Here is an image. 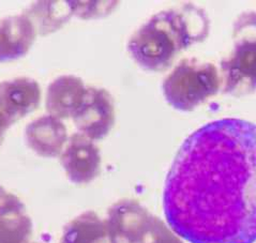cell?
Listing matches in <instances>:
<instances>
[{
  "instance_id": "7a4b0ae2",
  "label": "cell",
  "mask_w": 256,
  "mask_h": 243,
  "mask_svg": "<svg viewBox=\"0 0 256 243\" xmlns=\"http://www.w3.org/2000/svg\"><path fill=\"white\" fill-rule=\"evenodd\" d=\"M208 32L206 13L184 4L154 15L134 32L128 50L142 69L159 72L168 68L180 52L204 41Z\"/></svg>"
},
{
  "instance_id": "9c48e42d",
  "label": "cell",
  "mask_w": 256,
  "mask_h": 243,
  "mask_svg": "<svg viewBox=\"0 0 256 243\" xmlns=\"http://www.w3.org/2000/svg\"><path fill=\"white\" fill-rule=\"evenodd\" d=\"M87 88L82 80L74 75L55 78L48 88L45 102L50 115L59 119L73 118L84 102Z\"/></svg>"
},
{
  "instance_id": "e0dca14e",
  "label": "cell",
  "mask_w": 256,
  "mask_h": 243,
  "mask_svg": "<svg viewBox=\"0 0 256 243\" xmlns=\"http://www.w3.org/2000/svg\"><path fill=\"white\" fill-rule=\"evenodd\" d=\"M6 194H4V190L2 188V186H0V200H2V197L4 196Z\"/></svg>"
},
{
  "instance_id": "8992f818",
  "label": "cell",
  "mask_w": 256,
  "mask_h": 243,
  "mask_svg": "<svg viewBox=\"0 0 256 243\" xmlns=\"http://www.w3.org/2000/svg\"><path fill=\"white\" fill-rule=\"evenodd\" d=\"M68 178L74 184H87L101 172V154L94 140L80 133L72 135L62 156Z\"/></svg>"
},
{
  "instance_id": "5b68a950",
  "label": "cell",
  "mask_w": 256,
  "mask_h": 243,
  "mask_svg": "<svg viewBox=\"0 0 256 243\" xmlns=\"http://www.w3.org/2000/svg\"><path fill=\"white\" fill-rule=\"evenodd\" d=\"M73 121L80 134L92 140L104 138L115 122V105L105 89L88 87L80 110Z\"/></svg>"
},
{
  "instance_id": "5bb4252c",
  "label": "cell",
  "mask_w": 256,
  "mask_h": 243,
  "mask_svg": "<svg viewBox=\"0 0 256 243\" xmlns=\"http://www.w3.org/2000/svg\"><path fill=\"white\" fill-rule=\"evenodd\" d=\"M133 243H184L182 238L162 220L152 214Z\"/></svg>"
},
{
  "instance_id": "8fae6325",
  "label": "cell",
  "mask_w": 256,
  "mask_h": 243,
  "mask_svg": "<svg viewBox=\"0 0 256 243\" xmlns=\"http://www.w3.org/2000/svg\"><path fill=\"white\" fill-rule=\"evenodd\" d=\"M32 222L22 202L11 194L0 200V243H29Z\"/></svg>"
},
{
  "instance_id": "30bf717a",
  "label": "cell",
  "mask_w": 256,
  "mask_h": 243,
  "mask_svg": "<svg viewBox=\"0 0 256 243\" xmlns=\"http://www.w3.org/2000/svg\"><path fill=\"white\" fill-rule=\"evenodd\" d=\"M28 146L40 156L55 158L62 154L68 140L66 126L52 115L32 121L25 130Z\"/></svg>"
},
{
  "instance_id": "52a82bcc",
  "label": "cell",
  "mask_w": 256,
  "mask_h": 243,
  "mask_svg": "<svg viewBox=\"0 0 256 243\" xmlns=\"http://www.w3.org/2000/svg\"><path fill=\"white\" fill-rule=\"evenodd\" d=\"M41 89L36 80L15 78L0 82V112L14 124L38 108Z\"/></svg>"
},
{
  "instance_id": "7c38bea8",
  "label": "cell",
  "mask_w": 256,
  "mask_h": 243,
  "mask_svg": "<svg viewBox=\"0 0 256 243\" xmlns=\"http://www.w3.org/2000/svg\"><path fill=\"white\" fill-rule=\"evenodd\" d=\"M62 243H116L106 220L92 211L76 216L64 227Z\"/></svg>"
},
{
  "instance_id": "9a60e30c",
  "label": "cell",
  "mask_w": 256,
  "mask_h": 243,
  "mask_svg": "<svg viewBox=\"0 0 256 243\" xmlns=\"http://www.w3.org/2000/svg\"><path fill=\"white\" fill-rule=\"evenodd\" d=\"M114 2H71L73 14L78 15L82 18H94L102 15V12H108Z\"/></svg>"
},
{
  "instance_id": "277c9868",
  "label": "cell",
  "mask_w": 256,
  "mask_h": 243,
  "mask_svg": "<svg viewBox=\"0 0 256 243\" xmlns=\"http://www.w3.org/2000/svg\"><path fill=\"white\" fill-rule=\"evenodd\" d=\"M220 90L219 69L196 58L182 60L163 82L165 100L182 112L196 108Z\"/></svg>"
},
{
  "instance_id": "2e32d148",
  "label": "cell",
  "mask_w": 256,
  "mask_h": 243,
  "mask_svg": "<svg viewBox=\"0 0 256 243\" xmlns=\"http://www.w3.org/2000/svg\"><path fill=\"white\" fill-rule=\"evenodd\" d=\"M12 124H10V121L8 120L2 112H0V144L2 142L4 134L6 132L8 128H9Z\"/></svg>"
},
{
  "instance_id": "4fadbf2b",
  "label": "cell",
  "mask_w": 256,
  "mask_h": 243,
  "mask_svg": "<svg viewBox=\"0 0 256 243\" xmlns=\"http://www.w3.org/2000/svg\"><path fill=\"white\" fill-rule=\"evenodd\" d=\"M36 30V34H48L62 28L71 18V2H36L25 13Z\"/></svg>"
},
{
  "instance_id": "ba28073f",
  "label": "cell",
  "mask_w": 256,
  "mask_h": 243,
  "mask_svg": "<svg viewBox=\"0 0 256 243\" xmlns=\"http://www.w3.org/2000/svg\"><path fill=\"white\" fill-rule=\"evenodd\" d=\"M36 30L25 13L0 20V62L25 56L34 43Z\"/></svg>"
},
{
  "instance_id": "6da1fadb",
  "label": "cell",
  "mask_w": 256,
  "mask_h": 243,
  "mask_svg": "<svg viewBox=\"0 0 256 243\" xmlns=\"http://www.w3.org/2000/svg\"><path fill=\"white\" fill-rule=\"evenodd\" d=\"M170 228L190 243L256 241V124L226 118L193 132L165 181Z\"/></svg>"
},
{
  "instance_id": "3957f363",
  "label": "cell",
  "mask_w": 256,
  "mask_h": 243,
  "mask_svg": "<svg viewBox=\"0 0 256 243\" xmlns=\"http://www.w3.org/2000/svg\"><path fill=\"white\" fill-rule=\"evenodd\" d=\"M219 73L224 92L244 94L256 90V12H244L236 20L232 46Z\"/></svg>"
}]
</instances>
